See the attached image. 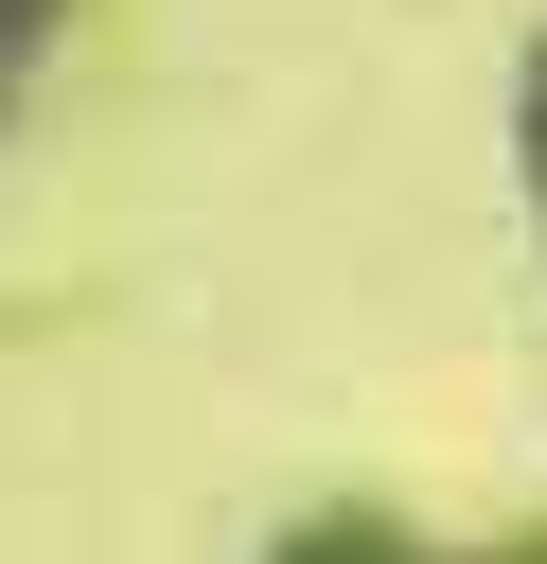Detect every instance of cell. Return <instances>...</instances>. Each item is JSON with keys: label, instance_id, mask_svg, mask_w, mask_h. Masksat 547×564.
<instances>
[{"label": "cell", "instance_id": "obj_1", "mask_svg": "<svg viewBox=\"0 0 547 564\" xmlns=\"http://www.w3.org/2000/svg\"><path fill=\"white\" fill-rule=\"evenodd\" d=\"M71 18H88V0H0V123H18V88L71 53Z\"/></svg>", "mask_w": 547, "mask_h": 564}, {"label": "cell", "instance_id": "obj_2", "mask_svg": "<svg viewBox=\"0 0 547 564\" xmlns=\"http://www.w3.org/2000/svg\"><path fill=\"white\" fill-rule=\"evenodd\" d=\"M512 141H529V212H547V35H529V106H512Z\"/></svg>", "mask_w": 547, "mask_h": 564}]
</instances>
